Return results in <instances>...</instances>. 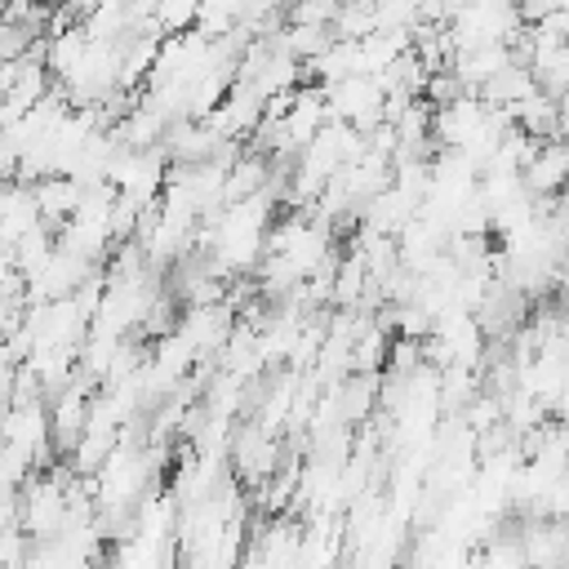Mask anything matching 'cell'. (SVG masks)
Wrapping results in <instances>:
<instances>
[{
    "label": "cell",
    "mask_w": 569,
    "mask_h": 569,
    "mask_svg": "<svg viewBox=\"0 0 569 569\" xmlns=\"http://www.w3.org/2000/svg\"><path fill=\"white\" fill-rule=\"evenodd\" d=\"M280 4H284V0H280Z\"/></svg>",
    "instance_id": "6"
},
{
    "label": "cell",
    "mask_w": 569,
    "mask_h": 569,
    "mask_svg": "<svg viewBox=\"0 0 569 569\" xmlns=\"http://www.w3.org/2000/svg\"><path fill=\"white\" fill-rule=\"evenodd\" d=\"M565 173H569V151L560 138H542L533 147V156L520 164V187L529 196H547V191H560L565 187Z\"/></svg>",
    "instance_id": "1"
},
{
    "label": "cell",
    "mask_w": 569,
    "mask_h": 569,
    "mask_svg": "<svg viewBox=\"0 0 569 569\" xmlns=\"http://www.w3.org/2000/svg\"><path fill=\"white\" fill-rule=\"evenodd\" d=\"M31 200H36L40 222L58 236V227L71 218V209H76V200H80V182H76L71 173H44V178L31 182Z\"/></svg>",
    "instance_id": "2"
},
{
    "label": "cell",
    "mask_w": 569,
    "mask_h": 569,
    "mask_svg": "<svg viewBox=\"0 0 569 569\" xmlns=\"http://www.w3.org/2000/svg\"><path fill=\"white\" fill-rule=\"evenodd\" d=\"M27 547H31V538L22 533V525L0 529V565H22L27 560Z\"/></svg>",
    "instance_id": "5"
},
{
    "label": "cell",
    "mask_w": 569,
    "mask_h": 569,
    "mask_svg": "<svg viewBox=\"0 0 569 569\" xmlns=\"http://www.w3.org/2000/svg\"><path fill=\"white\" fill-rule=\"evenodd\" d=\"M196 9H200V0H156L151 22H156L160 36H173V31L196 27Z\"/></svg>",
    "instance_id": "3"
},
{
    "label": "cell",
    "mask_w": 569,
    "mask_h": 569,
    "mask_svg": "<svg viewBox=\"0 0 569 569\" xmlns=\"http://www.w3.org/2000/svg\"><path fill=\"white\" fill-rule=\"evenodd\" d=\"M485 565H498V569H520L525 565V547H520V533H485V551L476 556Z\"/></svg>",
    "instance_id": "4"
}]
</instances>
